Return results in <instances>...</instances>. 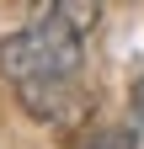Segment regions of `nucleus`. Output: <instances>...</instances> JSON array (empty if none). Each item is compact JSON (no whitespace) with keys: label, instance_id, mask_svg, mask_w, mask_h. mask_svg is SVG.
<instances>
[{"label":"nucleus","instance_id":"obj_1","mask_svg":"<svg viewBox=\"0 0 144 149\" xmlns=\"http://www.w3.org/2000/svg\"><path fill=\"white\" fill-rule=\"evenodd\" d=\"M80 59H85V53H80V27H69L64 16H48V11H38L32 27L11 32L6 43H0V69H6L16 85L75 74Z\"/></svg>","mask_w":144,"mask_h":149},{"label":"nucleus","instance_id":"obj_2","mask_svg":"<svg viewBox=\"0 0 144 149\" xmlns=\"http://www.w3.org/2000/svg\"><path fill=\"white\" fill-rule=\"evenodd\" d=\"M16 101H22V112H32L38 123L69 128V123H80V112H85L91 96L75 85V74H59V80H27V85H16Z\"/></svg>","mask_w":144,"mask_h":149},{"label":"nucleus","instance_id":"obj_3","mask_svg":"<svg viewBox=\"0 0 144 149\" xmlns=\"http://www.w3.org/2000/svg\"><path fill=\"white\" fill-rule=\"evenodd\" d=\"M38 11H48V16H64L69 27H96V0H43Z\"/></svg>","mask_w":144,"mask_h":149},{"label":"nucleus","instance_id":"obj_4","mask_svg":"<svg viewBox=\"0 0 144 149\" xmlns=\"http://www.w3.org/2000/svg\"><path fill=\"white\" fill-rule=\"evenodd\" d=\"M75 149H139V133L134 128H101V133H85Z\"/></svg>","mask_w":144,"mask_h":149},{"label":"nucleus","instance_id":"obj_5","mask_svg":"<svg viewBox=\"0 0 144 149\" xmlns=\"http://www.w3.org/2000/svg\"><path fill=\"white\" fill-rule=\"evenodd\" d=\"M134 117H139V123H144V80H139V85H134Z\"/></svg>","mask_w":144,"mask_h":149}]
</instances>
